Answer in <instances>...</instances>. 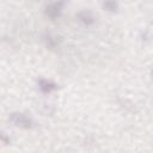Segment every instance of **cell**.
I'll return each instance as SVG.
<instances>
[{"label": "cell", "instance_id": "6da1fadb", "mask_svg": "<svg viewBox=\"0 0 153 153\" xmlns=\"http://www.w3.org/2000/svg\"><path fill=\"white\" fill-rule=\"evenodd\" d=\"M11 121L20 128L27 129V128L32 127V120L30 117H27L26 115H24V114H12L11 115Z\"/></svg>", "mask_w": 153, "mask_h": 153}, {"label": "cell", "instance_id": "7a4b0ae2", "mask_svg": "<svg viewBox=\"0 0 153 153\" xmlns=\"http://www.w3.org/2000/svg\"><path fill=\"white\" fill-rule=\"evenodd\" d=\"M63 5H65V1H57V2H54V4H50L49 6H47L45 8V14L50 18H56L61 14L62 12V8H63Z\"/></svg>", "mask_w": 153, "mask_h": 153}, {"label": "cell", "instance_id": "3957f363", "mask_svg": "<svg viewBox=\"0 0 153 153\" xmlns=\"http://www.w3.org/2000/svg\"><path fill=\"white\" fill-rule=\"evenodd\" d=\"M38 86H39L41 91L44 92V93H50L51 91H54V90L56 88V85H55L53 81H50V80H44V79H43V80H39Z\"/></svg>", "mask_w": 153, "mask_h": 153}, {"label": "cell", "instance_id": "277c9868", "mask_svg": "<svg viewBox=\"0 0 153 153\" xmlns=\"http://www.w3.org/2000/svg\"><path fill=\"white\" fill-rule=\"evenodd\" d=\"M78 18H79L82 23H85V24H92V23H93V17L91 16L90 12H86V11L79 13V14H78Z\"/></svg>", "mask_w": 153, "mask_h": 153}, {"label": "cell", "instance_id": "5b68a950", "mask_svg": "<svg viewBox=\"0 0 153 153\" xmlns=\"http://www.w3.org/2000/svg\"><path fill=\"white\" fill-rule=\"evenodd\" d=\"M104 6H105V8L110 10V11H114L116 8V1L115 0H106Z\"/></svg>", "mask_w": 153, "mask_h": 153}]
</instances>
